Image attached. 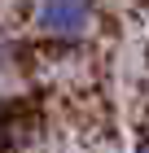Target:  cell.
I'll return each instance as SVG.
<instances>
[{"instance_id": "6da1fadb", "label": "cell", "mask_w": 149, "mask_h": 153, "mask_svg": "<svg viewBox=\"0 0 149 153\" xmlns=\"http://www.w3.org/2000/svg\"><path fill=\"white\" fill-rule=\"evenodd\" d=\"M92 0H35V26L53 39H83L92 31Z\"/></svg>"}, {"instance_id": "7a4b0ae2", "label": "cell", "mask_w": 149, "mask_h": 153, "mask_svg": "<svg viewBox=\"0 0 149 153\" xmlns=\"http://www.w3.org/2000/svg\"><path fill=\"white\" fill-rule=\"evenodd\" d=\"M140 153H149V144H145V149H140Z\"/></svg>"}]
</instances>
